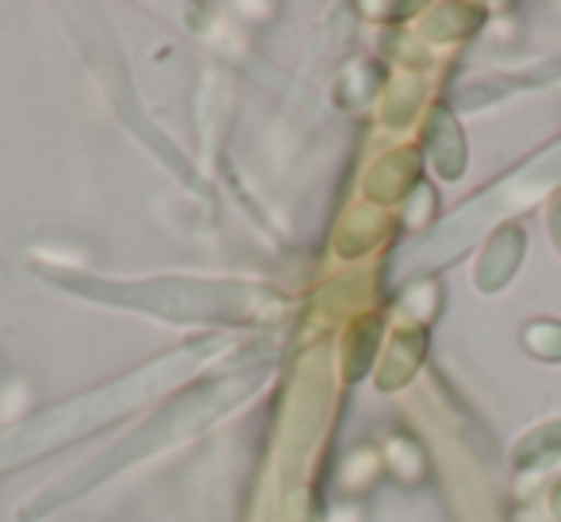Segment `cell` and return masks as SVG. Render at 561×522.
Here are the masks:
<instances>
[{"label":"cell","instance_id":"obj_1","mask_svg":"<svg viewBox=\"0 0 561 522\" xmlns=\"http://www.w3.org/2000/svg\"><path fill=\"white\" fill-rule=\"evenodd\" d=\"M523 250H527V234H523V227L519 223L500 227V231L489 239V246H484L481 269H477V285H481L484 292L504 289V285L515 277V269H519Z\"/></svg>","mask_w":561,"mask_h":522},{"label":"cell","instance_id":"obj_2","mask_svg":"<svg viewBox=\"0 0 561 522\" xmlns=\"http://www.w3.org/2000/svg\"><path fill=\"white\" fill-rule=\"evenodd\" d=\"M515 468L519 473H561V419L542 422L515 445Z\"/></svg>","mask_w":561,"mask_h":522},{"label":"cell","instance_id":"obj_3","mask_svg":"<svg viewBox=\"0 0 561 522\" xmlns=\"http://www.w3.org/2000/svg\"><path fill=\"white\" fill-rule=\"evenodd\" d=\"M523 350L538 361H561V320H530L523 327Z\"/></svg>","mask_w":561,"mask_h":522},{"label":"cell","instance_id":"obj_4","mask_svg":"<svg viewBox=\"0 0 561 522\" xmlns=\"http://www.w3.org/2000/svg\"><path fill=\"white\" fill-rule=\"evenodd\" d=\"M546 227H550V242H553V250H558V257H561V188L553 193L550 208H546Z\"/></svg>","mask_w":561,"mask_h":522},{"label":"cell","instance_id":"obj_5","mask_svg":"<svg viewBox=\"0 0 561 522\" xmlns=\"http://www.w3.org/2000/svg\"><path fill=\"white\" fill-rule=\"evenodd\" d=\"M546 511H550V519H553V522H561V480H553L550 499H546Z\"/></svg>","mask_w":561,"mask_h":522}]
</instances>
